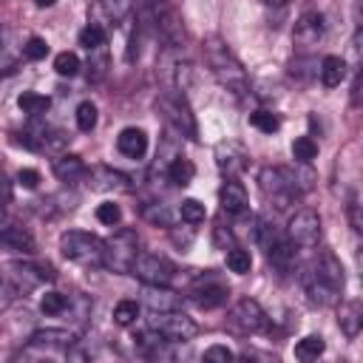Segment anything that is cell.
<instances>
[{
	"mask_svg": "<svg viewBox=\"0 0 363 363\" xmlns=\"http://www.w3.org/2000/svg\"><path fill=\"white\" fill-rule=\"evenodd\" d=\"M204 60H207V65H210V71H213V77L221 82V88H227L230 94H235V96H244V94H250V79H247V71H244V65L238 62V57L227 48V43L224 40H218V37H210V40H204Z\"/></svg>",
	"mask_w": 363,
	"mask_h": 363,
	"instance_id": "6da1fadb",
	"label": "cell"
},
{
	"mask_svg": "<svg viewBox=\"0 0 363 363\" xmlns=\"http://www.w3.org/2000/svg\"><path fill=\"white\" fill-rule=\"evenodd\" d=\"M303 289H306L309 301L318 303V306L335 303L340 289H343V267H340V261L332 252H323L309 267V272L303 275Z\"/></svg>",
	"mask_w": 363,
	"mask_h": 363,
	"instance_id": "7a4b0ae2",
	"label": "cell"
},
{
	"mask_svg": "<svg viewBox=\"0 0 363 363\" xmlns=\"http://www.w3.org/2000/svg\"><path fill=\"white\" fill-rule=\"evenodd\" d=\"M145 23L153 26L156 37L167 48H182L184 45V23L182 14L167 3V0H147L145 3Z\"/></svg>",
	"mask_w": 363,
	"mask_h": 363,
	"instance_id": "3957f363",
	"label": "cell"
},
{
	"mask_svg": "<svg viewBox=\"0 0 363 363\" xmlns=\"http://www.w3.org/2000/svg\"><path fill=\"white\" fill-rule=\"evenodd\" d=\"M258 187L278 210L289 207L301 196V182L289 167H264L258 173Z\"/></svg>",
	"mask_w": 363,
	"mask_h": 363,
	"instance_id": "277c9868",
	"label": "cell"
},
{
	"mask_svg": "<svg viewBox=\"0 0 363 363\" xmlns=\"http://www.w3.org/2000/svg\"><path fill=\"white\" fill-rule=\"evenodd\" d=\"M60 252L79 267H96V264H102L105 241H99L96 235L82 233V230H68L60 235Z\"/></svg>",
	"mask_w": 363,
	"mask_h": 363,
	"instance_id": "5b68a950",
	"label": "cell"
},
{
	"mask_svg": "<svg viewBox=\"0 0 363 363\" xmlns=\"http://www.w3.org/2000/svg\"><path fill=\"white\" fill-rule=\"evenodd\" d=\"M156 111L162 113V119L179 133V136H187V139H196L199 136V125H196V116L187 105V99L176 91H164L159 94L156 99Z\"/></svg>",
	"mask_w": 363,
	"mask_h": 363,
	"instance_id": "8992f818",
	"label": "cell"
},
{
	"mask_svg": "<svg viewBox=\"0 0 363 363\" xmlns=\"http://www.w3.org/2000/svg\"><path fill=\"white\" fill-rule=\"evenodd\" d=\"M139 255V238L133 230H119L105 241V252H102V264L113 272H130L133 261Z\"/></svg>",
	"mask_w": 363,
	"mask_h": 363,
	"instance_id": "52a82bcc",
	"label": "cell"
},
{
	"mask_svg": "<svg viewBox=\"0 0 363 363\" xmlns=\"http://www.w3.org/2000/svg\"><path fill=\"white\" fill-rule=\"evenodd\" d=\"M130 272H133L142 284L167 286V284L173 281V275H176V267H173L164 255H159V252H139L136 261H133V267H130Z\"/></svg>",
	"mask_w": 363,
	"mask_h": 363,
	"instance_id": "ba28073f",
	"label": "cell"
},
{
	"mask_svg": "<svg viewBox=\"0 0 363 363\" xmlns=\"http://www.w3.org/2000/svg\"><path fill=\"white\" fill-rule=\"evenodd\" d=\"M267 326V315L258 301L241 298L230 312H227V329L235 335H255Z\"/></svg>",
	"mask_w": 363,
	"mask_h": 363,
	"instance_id": "9c48e42d",
	"label": "cell"
},
{
	"mask_svg": "<svg viewBox=\"0 0 363 363\" xmlns=\"http://www.w3.org/2000/svg\"><path fill=\"white\" fill-rule=\"evenodd\" d=\"M6 281L11 284L14 292H28L45 281H54V269L45 264H34V261H14L6 267Z\"/></svg>",
	"mask_w": 363,
	"mask_h": 363,
	"instance_id": "30bf717a",
	"label": "cell"
},
{
	"mask_svg": "<svg viewBox=\"0 0 363 363\" xmlns=\"http://www.w3.org/2000/svg\"><path fill=\"white\" fill-rule=\"evenodd\" d=\"M150 326H153L167 343H182V340H190V337L196 335V323H193L184 312H179V309L153 312Z\"/></svg>",
	"mask_w": 363,
	"mask_h": 363,
	"instance_id": "8fae6325",
	"label": "cell"
},
{
	"mask_svg": "<svg viewBox=\"0 0 363 363\" xmlns=\"http://www.w3.org/2000/svg\"><path fill=\"white\" fill-rule=\"evenodd\" d=\"M286 235L295 247H318V241H320V216L315 210H298L289 218Z\"/></svg>",
	"mask_w": 363,
	"mask_h": 363,
	"instance_id": "7c38bea8",
	"label": "cell"
},
{
	"mask_svg": "<svg viewBox=\"0 0 363 363\" xmlns=\"http://www.w3.org/2000/svg\"><path fill=\"white\" fill-rule=\"evenodd\" d=\"M247 159H250V156H247L244 145H238V142H233V139L216 145V164H218V170H221L227 179H235V176L247 167Z\"/></svg>",
	"mask_w": 363,
	"mask_h": 363,
	"instance_id": "4fadbf2b",
	"label": "cell"
},
{
	"mask_svg": "<svg viewBox=\"0 0 363 363\" xmlns=\"http://www.w3.org/2000/svg\"><path fill=\"white\" fill-rule=\"evenodd\" d=\"M190 298L201 309H216V306H221L227 301V286L221 281H216L213 275H201L196 281V286L190 289Z\"/></svg>",
	"mask_w": 363,
	"mask_h": 363,
	"instance_id": "5bb4252c",
	"label": "cell"
},
{
	"mask_svg": "<svg viewBox=\"0 0 363 363\" xmlns=\"http://www.w3.org/2000/svg\"><path fill=\"white\" fill-rule=\"evenodd\" d=\"M85 179L91 184V190H96V193H122V190H130L128 176L119 173V170H113V167H105V164L91 167L85 173Z\"/></svg>",
	"mask_w": 363,
	"mask_h": 363,
	"instance_id": "9a60e30c",
	"label": "cell"
},
{
	"mask_svg": "<svg viewBox=\"0 0 363 363\" xmlns=\"http://www.w3.org/2000/svg\"><path fill=\"white\" fill-rule=\"evenodd\" d=\"M323 28H326V23H323V14L320 11H303L298 17V23H295L292 37H295V43L301 48H309V45H318L320 43Z\"/></svg>",
	"mask_w": 363,
	"mask_h": 363,
	"instance_id": "2e32d148",
	"label": "cell"
},
{
	"mask_svg": "<svg viewBox=\"0 0 363 363\" xmlns=\"http://www.w3.org/2000/svg\"><path fill=\"white\" fill-rule=\"evenodd\" d=\"M218 204H221V210L227 216H241L247 210V190H244V184L235 182V179H227L221 184V190H218Z\"/></svg>",
	"mask_w": 363,
	"mask_h": 363,
	"instance_id": "e0dca14e",
	"label": "cell"
},
{
	"mask_svg": "<svg viewBox=\"0 0 363 363\" xmlns=\"http://www.w3.org/2000/svg\"><path fill=\"white\" fill-rule=\"evenodd\" d=\"M85 173H88V167L77 153H62L60 159H54V176L62 184H77L85 179Z\"/></svg>",
	"mask_w": 363,
	"mask_h": 363,
	"instance_id": "ac0fdd59",
	"label": "cell"
},
{
	"mask_svg": "<svg viewBox=\"0 0 363 363\" xmlns=\"http://www.w3.org/2000/svg\"><path fill=\"white\" fill-rule=\"evenodd\" d=\"M116 147L122 156L128 159H142L147 153V133L142 128H125L119 136H116Z\"/></svg>",
	"mask_w": 363,
	"mask_h": 363,
	"instance_id": "d6986e66",
	"label": "cell"
},
{
	"mask_svg": "<svg viewBox=\"0 0 363 363\" xmlns=\"http://www.w3.org/2000/svg\"><path fill=\"white\" fill-rule=\"evenodd\" d=\"M337 326L346 337H357L360 326H363V306L360 301H343L337 306Z\"/></svg>",
	"mask_w": 363,
	"mask_h": 363,
	"instance_id": "ffe728a7",
	"label": "cell"
},
{
	"mask_svg": "<svg viewBox=\"0 0 363 363\" xmlns=\"http://www.w3.org/2000/svg\"><path fill=\"white\" fill-rule=\"evenodd\" d=\"M0 250H6V252H20V255H31V252H34V238H31L23 227H3V230H0Z\"/></svg>",
	"mask_w": 363,
	"mask_h": 363,
	"instance_id": "44dd1931",
	"label": "cell"
},
{
	"mask_svg": "<svg viewBox=\"0 0 363 363\" xmlns=\"http://www.w3.org/2000/svg\"><path fill=\"white\" fill-rule=\"evenodd\" d=\"M145 303L150 306V312H167V309H179V295L170 292L167 286H153L145 284Z\"/></svg>",
	"mask_w": 363,
	"mask_h": 363,
	"instance_id": "7402d4cb",
	"label": "cell"
},
{
	"mask_svg": "<svg viewBox=\"0 0 363 363\" xmlns=\"http://www.w3.org/2000/svg\"><path fill=\"white\" fill-rule=\"evenodd\" d=\"M71 343H77V340L65 329H37L31 335V346H37V349H62L65 352Z\"/></svg>",
	"mask_w": 363,
	"mask_h": 363,
	"instance_id": "603a6c76",
	"label": "cell"
},
{
	"mask_svg": "<svg viewBox=\"0 0 363 363\" xmlns=\"http://www.w3.org/2000/svg\"><path fill=\"white\" fill-rule=\"evenodd\" d=\"M318 74H320V82H323L326 88H337V85L346 79V60H343V57L329 54V57H323V60H320Z\"/></svg>",
	"mask_w": 363,
	"mask_h": 363,
	"instance_id": "cb8c5ba5",
	"label": "cell"
},
{
	"mask_svg": "<svg viewBox=\"0 0 363 363\" xmlns=\"http://www.w3.org/2000/svg\"><path fill=\"white\" fill-rule=\"evenodd\" d=\"M167 179L176 184V187H184V184H190L193 182V176H196V167H193V162L190 159H184L182 153L179 156H173L170 162H167Z\"/></svg>",
	"mask_w": 363,
	"mask_h": 363,
	"instance_id": "d4e9b609",
	"label": "cell"
},
{
	"mask_svg": "<svg viewBox=\"0 0 363 363\" xmlns=\"http://www.w3.org/2000/svg\"><path fill=\"white\" fill-rule=\"evenodd\" d=\"M145 218L156 227H173L179 221V210H173L170 204H147L145 207Z\"/></svg>",
	"mask_w": 363,
	"mask_h": 363,
	"instance_id": "484cf974",
	"label": "cell"
},
{
	"mask_svg": "<svg viewBox=\"0 0 363 363\" xmlns=\"http://www.w3.org/2000/svg\"><path fill=\"white\" fill-rule=\"evenodd\" d=\"M17 105H20L23 113H28V116H43V113L48 111L51 99L43 96V94H37V91H23L20 99H17Z\"/></svg>",
	"mask_w": 363,
	"mask_h": 363,
	"instance_id": "4316f807",
	"label": "cell"
},
{
	"mask_svg": "<svg viewBox=\"0 0 363 363\" xmlns=\"http://www.w3.org/2000/svg\"><path fill=\"white\" fill-rule=\"evenodd\" d=\"M323 349H326V343H323L320 335H306L295 343V357L298 360H315V357L323 354Z\"/></svg>",
	"mask_w": 363,
	"mask_h": 363,
	"instance_id": "83f0119b",
	"label": "cell"
},
{
	"mask_svg": "<svg viewBox=\"0 0 363 363\" xmlns=\"http://www.w3.org/2000/svg\"><path fill=\"white\" fill-rule=\"evenodd\" d=\"M204 216H207V210H204V204H201L199 199H184V201L179 204V218H182L184 224H190V227L201 224Z\"/></svg>",
	"mask_w": 363,
	"mask_h": 363,
	"instance_id": "f1b7e54d",
	"label": "cell"
},
{
	"mask_svg": "<svg viewBox=\"0 0 363 363\" xmlns=\"http://www.w3.org/2000/svg\"><path fill=\"white\" fill-rule=\"evenodd\" d=\"M318 156V142L312 136H298L292 142V159L301 162V164H309L312 159Z\"/></svg>",
	"mask_w": 363,
	"mask_h": 363,
	"instance_id": "f546056e",
	"label": "cell"
},
{
	"mask_svg": "<svg viewBox=\"0 0 363 363\" xmlns=\"http://www.w3.org/2000/svg\"><path fill=\"white\" fill-rule=\"evenodd\" d=\"M79 45L88 48V51H99V48L105 45V31H102V26L88 23V26L79 31Z\"/></svg>",
	"mask_w": 363,
	"mask_h": 363,
	"instance_id": "4dcf8cb0",
	"label": "cell"
},
{
	"mask_svg": "<svg viewBox=\"0 0 363 363\" xmlns=\"http://www.w3.org/2000/svg\"><path fill=\"white\" fill-rule=\"evenodd\" d=\"M227 267H230V272H235V275H247L250 267H252V258H250L247 250L230 247V250H227Z\"/></svg>",
	"mask_w": 363,
	"mask_h": 363,
	"instance_id": "1f68e13d",
	"label": "cell"
},
{
	"mask_svg": "<svg viewBox=\"0 0 363 363\" xmlns=\"http://www.w3.org/2000/svg\"><path fill=\"white\" fill-rule=\"evenodd\" d=\"M250 125L261 133H275L281 128V119L272 113V111H252L250 113Z\"/></svg>",
	"mask_w": 363,
	"mask_h": 363,
	"instance_id": "d6a6232c",
	"label": "cell"
},
{
	"mask_svg": "<svg viewBox=\"0 0 363 363\" xmlns=\"http://www.w3.org/2000/svg\"><path fill=\"white\" fill-rule=\"evenodd\" d=\"M99 9L105 11V17H108V20L119 23V20H125V17L130 14L133 0H99Z\"/></svg>",
	"mask_w": 363,
	"mask_h": 363,
	"instance_id": "836d02e7",
	"label": "cell"
},
{
	"mask_svg": "<svg viewBox=\"0 0 363 363\" xmlns=\"http://www.w3.org/2000/svg\"><path fill=\"white\" fill-rule=\"evenodd\" d=\"M139 318V303L136 301H119L116 306H113V323H119V326H130L133 320Z\"/></svg>",
	"mask_w": 363,
	"mask_h": 363,
	"instance_id": "e575fe53",
	"label": "cell"
},
{
	"mask_svg": "<svg viewBox=\"0 0 363 363\" xmlns=\"http://www.w3.org/2000/svg\"><path fill=\"white\" fill-rule=\"evenodd\" d=\"M40 309H43V315H62L68 309V298L62 292H45L40 298Z\"/></svg>",
	"mask_w": 363,
	"mask_h": 363,
	"instance_id": "d590c367",
	"label": "cell"
},
{
	"mask_svg": "<svg viewBox=\"0 0 363 363\" xmlns=\"http://www.w3.org/2000/svg\"><path fill=\"white\" fill-rule=\"evenodd\" d=\"M54 71H57L60 77H74V74L79 71V57H77L74 51L57 54V57H54Z\"/></svg>",
	"mask_w": 363,
	"mask_h": 363,
	"instance_id": "8d00e7d4",
	"label": "cell"
},
{
	"mask_svg": "<svg viewBox=\"0 0 363 363\" xmlns=\"http://www.w3.org/2000/svg\"><path fill=\"white\" fill-rule=\"evenodd\" d=\"M77 128L85 130V133L96 128V105L94 102H79L77 105Z\"/></svg>",
	"mask_w": 363,
	"mask_h": 363,
	"instance_id": "74e56055",
	"label": "cell"
},
{
	"mask_svg": "<svg viewBox=\"0 0 363 363\" xmlns=\"http://www.w3.org/2000/svg\"><path fill=\"white\" fill-rule=\"evenodd\" d=\"M289 71H292V77H298V79H312V77L318 74V62H315L312 57H295L292 65H289Z\"/></svg>",
	"mask_w": 363,
	"mask_h": 363,
	"instance_id": "f35d334b",
	"label": "cell"
},
{
	"mask_svg": "<svg viewBox=\"0 0 363 363\" xmlns=\"http://www.w3.org/2000/svg\"><path fill=\"white\" fill-rule=\"evenodd\" d=\"M45 54H48V43L43 37H28L26 40V45H23V57L26 60L37 62V60H45Z\"/></svg>",
	"mask_w": 363,
	"mask_h": 363,
	"instance_id": "ab89813d",
	"label": "cell"
},
{
	"mask_svg": "<svg viewBox=\"0 0 363 363\" xmlns=\"http://www.w3.org/2000/svg\"><path fill=\"white\" fill-rule=\"evenodd\" d=\"M96 218H99L102 224L113 227V224H119V218H122V210H119V204H113V201H105V204H99V207H96Z\"/></svg>",
	"mask_w": 363,
	"mask_h": 363,
	"instance_id": "60d3db41",
	"label": "cell"
},
{
	"mask_svg": "<svg viewBox=\"0 0 363 363\" xmlns=\"http://www.w3.org/2000/svg\"><path fill=\"white\" fill-rule=\"evenodd\" d=\"M17 184H23L26 190H34V187L40 184V173H37L34 167H23V170L17 173Z\"/></svg>",
	"mask_w": 363,
	"mask_h": 363,
	"instance_id": "b9f144b4",
	"label": "cell"
},
{
	"mask_svg": "<svg viewBox=\"0 0 363 363\" xmlns=\"http://www.w3.org/2000/svg\"><path fill=\"white\" fill-rule=\"evenodd\" d=\"M204 360H221V363H227V360H233V352L227 346H210L204 352Z\"/></svg>",
	"mask_w": 363,
	"mask_h": 363,
	"instance_id": "7bdbcfd3",
	"label": "cell"
},
{
	"mask_svg": "<svg viewBox=\"0 0 363 363\" xmlns=\"http://www.w3.org/2000/svg\"><path fill=\"white\" fill-rule=\"evenodd\" d=\"M349 221H352V230L360 233V201H357V196L349 199Z\"/></svg>",
	"mask_w": 363,
	"mask_h": 363,
	"instance_id": "ee69618b",
	"label": "cell"
},
{
	"mask_svg": "<svg viewBox=\"0 0 363 363\" xmlns=\"http://www.w3.org/2000/svg\"><path fill=\"white\" fill-rule=\"evenodd\" d=\"M11 301H14V289H11V284H9V281H0V312L9 309Z\"/></svg>",
	"mask_w": 363,
	"mask_h": 363,
	"instance_id": "f6af8a7d",
	"label": "cell"
},
{
	"mask_svg": "<svg viewBox=\"0 0 363 363\" xmlns=\"http://www.w3.org/2000/svg\"><path fill=\"white\" fill-rule=\"evenodd\" d=\"M9 201H11V182L0 173V207H3V204H9Z\"/></svg>",
	"mask_w": 363,
	"mask_h": 363,
	"instance_id": "bcb514c9",
	"label": "cell"
},
{
	"mask_svg": "<svg viewBox=\"0 0 363 363\" xmlns=\"http://www.w3.org/2000/svg\"><path fill=\"white\" fill-rule=\"evenodd\" d=\"M34 3H37V6H40V9H48V6H54V3H57V0H34Z\"/></svg>",
	"mask_w": 363,
	"mask_h": 363,
	"instance_id": "7dc6e473",
	"label": "cell"
},
{
	"mask_svg": "<svg viewBox=\"0 0 363 363\" xmlns=\"http://www.w3.org/2000/svg\"><path fill=\"white\" fill-rule=\"evenodd\" d=\"M267 3H269V6H286L289 0H267Z\"/></svg>",
	"mask_w": 363,
	"mask_h": 363,
	"instance_id": "c3c4849f",
	"label": "cell"
}]
</instances>
